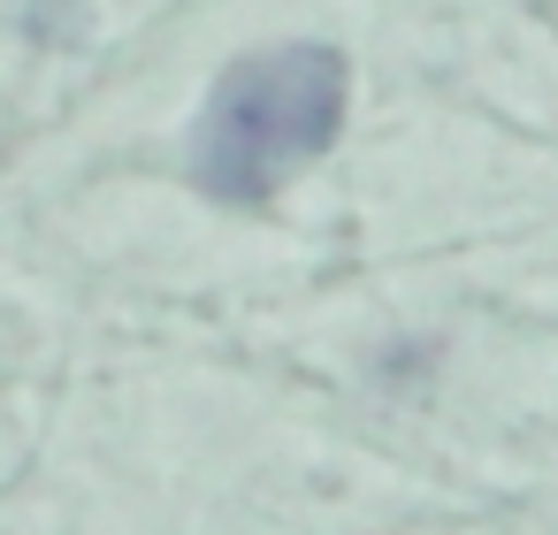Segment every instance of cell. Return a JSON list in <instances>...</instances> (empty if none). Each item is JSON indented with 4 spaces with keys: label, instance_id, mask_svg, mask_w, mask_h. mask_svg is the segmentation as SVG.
Masks as SVG:
<instances>
[{
    "label": "cell",
    "instance_id": "cell-1",
    "mask_svg": "<svg viewBox=\"0 0 558 535\" xmlns=\"http://www.w3.org/2000/svg\"><path fill=\"white\" fill-rule=\"evenodd\" d=\"M352 70L337 47H260L230 62L199 108L192 184L222 207L276 199L306 161H322L344 131Z\"/></svg>",
    "mask_w": 558,
    "mask_h": 535
}]
</instances>
